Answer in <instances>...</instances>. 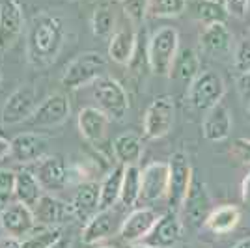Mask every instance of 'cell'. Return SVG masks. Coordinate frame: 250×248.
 Wrapping results in <instances>:
<instances>
[{
	"label": "cell",
	"mask_w": 250,
	"mask_h": 248,
	"mask_svg": "<svg viewBox=\"0 0 250 248\" xmlns=\"http://www.w3.org/2000/svg\"><path fill=\"white\" fill-rule=\"evenodd\" d=\"M0 86H2V71H0Z\"/></svg>",
	"instance_id": "681fc988"
},
{
	"label": "cell",
	"mask_w": 250,
	"mask_h": 248,
	"mask_svg": "<svg viewBox=\"0 0 250 248\" xmlns=\"http://www.w3.org/2000/svg\"><path fill=\"white\" fill-rule=\"evenodd\" d=\"M45 190H62L69 183V168L60 155H47L36 163L34 172Z\"/></svg>",
	"instance_id": "ac0fdd59"
},
{
	"label": "cell",
	"mask_w": 250,
	"mask_h": 248,
	"mask_svg": "<svg viewBox=\"0 0 250 248\" xmlns=\"http://www.w3.org/2000/svg\"><path fill=\"white\" fill-rule=\"evenodd\" d=\"M43 190H45V188L42 186L40 179H38V176H36L34 172L26 170V168L15 172L13 196H15L17 202H21V204H24V206H28V207H34L38 204V200L45 194Z\"/></svg>",
	"instance_id": "d4e9b609"
},
{
	"label": "cell",
	"mask_w": 250,
	"mask_h": 248,
	"mask_svg": "<svg viewBox=\"0 0 250 248\" xmlns=\"http://www.w3.org/2000/svg\"><path fill=\"white\" fill-rule=\"evenodd\" d=\"M188 8V0H149V13L161 19H172L183 15Z\"/></svg>",
	"instance_id": "d6a6232c"
},
{
	"label": "cell",
	"mask_w": 250,
	"mask_h": 248,
	"mask_svg": "<svg viewBox=\"0 0 250 248\" xmlns=\"http://www.w3.org/2000/svg\"><path fill=\"white\" fill-rule=\"evenodd\" d=\"M241 196H243L245 204H250V170L243 179V183H241Z\"/></svg>",
	"instance_id": "b9f144b4"
},
{
	"label": "cell",
	"mask_w": 250,
	"mask_h": 248,
	"mask_svg": "<svg viewBox=\"0 0 250 248\" xmlns=\"http://www.w3.org/2000/svg\"><path fill=\"white\" fill-rule=\"evenodd\" d=\"M233 67L239 75H250V40H243L233 52Z\"/></svg>",
	"instance_id": "d590c367"
},
{
	"label": "cell",
	"mask_w": 250,
	"mask_h": 248,
	"mask_svg": "<svg viewBox=\"0 0 250 248\" xmlns=\"http://www.w3.org/2000/svg\"><path fill=\"white\" fill-rule=\"evenodd\" d=\"M231 248H250V237H245V239H241V241H237Z\"/></svg>",
	"instance_id": "f6af8a7d"
},
{
	"label": "cell",
	"mask_w": 250,
	"mask_h": 248,
	"mask_svg": "<svg viewBox=\"0 0 250 248\" xmlns=\"http://www.w3.org/2000/svg\"><path fill=\"white\" fill-rule=\"evenodd\" d=\"M120 220L114 209L97 211L83 227V243L84 245H97L104 239L112 237L116 231H120Z\"/></svg>",
	"instance_id": "ffe728a7"
},
{
	"label": "cell",
	"mask_w": 250,
	"mask_h": 248,
	"mask_svg": "<svg viewBox=\"0 0 250 248\" xmlns=\"http://www.w3.org/2000/svg\"><path fill=\"white\" fill-rule=\"evenodd\" d=\"M8 155H11V140L0 136V161H4Z\"/></svg>",
	"instance_id": "7bdbcfd3"
},
{
	"label": "cell",
	"mask_w": 250,
	"mask_h": 248,
	"mask_svg": "<svg viewBox=\"0 0 250 248\" xmlns=\"http://www.w3.org/2000/svg\"><path fill=\"white\" fill-rule=\"evenodd\" d=\"M179 52V32L174 26H163L153 32L147 45L149 69L159 77H170Z\"/></svg>",
	"instance_id": "7a4b0ae2"
},
{
	"label": "cell",
	"mask_w": 250,
	"mask_h": 248,
	"mask_svg": "<svg viewBox=\"0 0 250 248\" xmlns=\"http://www.w3.org/2000/svg\"><path fill=\"white\" fill-rule=\"evenodd\" d=\"M200 73H202L200 71V58L194 49H183L177 52L170 79H176V81H181L187 86H190Z\"/></svg>",
	"instance_id": "f1b7e54d"
},
{
	"label": "cell",
	"mask_w": 250,
	"mask_h": 248,
	"mask_svg": "<svg viewBox=\"0 0 250 248\" xmlns=\"http://www.w3.org/2000/svg\"><path fill=\"white\" fill-rule=\"evenodd\" d=\"M99 204H101V185L97 181H83L75 190L69 209L73 218L88 222L99 211Z\"/></svg>",
	"instance_id": "d6986e66"
},
{
	"label": "cell",
	"mask_w": 250,
	"mask_h": 248,
	"mask_svg": "<svg viewBox=\"0 0 250 248\" xmlns=\"http://www.w3.org/2000/svg\"><path fill=\"white\" fill-rule=\"evenodd\" d=\"M241 222V209L237 206H220L211 211L204 227L215 235H226Z\"/></svg>",
	"instance_id": "4316f807"
},
{
	"label": "cell",
	"mask_w": 250,
	"mask_h": 248,
	"mask_svg": "<svg viewBox=\"0 0 250 248\" xmlns=\"http://www.w3.org/2000/svg\"><path fill=\"white\" fill-rule=\"evenodd\" d=\"M0 248H22V241L13 235H6L0 237Z\"/></svg>",
	"instance_id": "60d3db41"
},
{
	"label": "cell",
	"mask_w": 250,
	"mask_h": 248,
	"mask_svg": "<svg viewBox=\"0 0 250 248\" xmlns=\"http://www.w3.org/2000/svg\"><path fill=\"white\" fill-rule=\"evenodd\" d=\"M249 40H250V34H249Z\"/></svg>",
	"instance_id": "f5cc1de1"
},
{
	"label": "cell",
	"mask_w": 250,
	"mask_h": 248,
	"mask_svg": "<svg viewBox=\"0 0 250 248\" xmlns=\"http://www.w3.org/2000/svg\"><path fill=\"white\" fill-rule=\"evenodd\" d=\"M233 155L241 159L243 163L250 165V138H237L233 142V147H231Z\"/></svg>",
	"instance_id": "f35d334b"
},
{
	"label": "cell",
	"mask_w": 250,
	"mask_h": 248,
	"mask_svg": "<svg viewBox=\"0 0 250 248\" xmlns=\"http://www.w3.org/2000/svg\"><path fill=\"white\" fill-rule=\"evenodd\" d=\"M112 2H124V0H112Z\"/></svg>",
	"instance_id": "816d5d0a"
},
{
	"label": "cell",
	"mask_w": 250,
	"mask_h": 248,
	"mask_svg": "<svg viewBox=\"0 0 250 248\" xmlns=\"http://www.w3.org/2000/svg\"><path fill=\"white\" fill-rule=\"evenodd\" d=\"M63 237L62 227H45L42 226V229L38 233H30L28 237L22 241V248H51L52 245H56L60 239Z\"/></svg>",
	"instance_id": "836d02e7"
},
{
	"label": "cell",
	"mask_w": 250,
	"mask_h": 248,
	"mask_svg": "<svg viewBox=\"0 0 250 248\" xmlns=\"http://www.w3.org/2000/svg\"><path fill=\"white\" fill-rule=\"evenodd\" d=\"M176 120V103L172 95L155 97L144 114V135L149 140H159L167 136Z\"/></svg>",
	"instance_id": "8992f818"
},
{
	"label": "cell",
	"mask_w": 250,
	"mask_h": 248,
	"mask_svg": "<svg viewBox=\"0 0 250 248\" xmlns=\"http://www.w3.org/2000/svg\"><path fill=\"white\" fill-rule=\"evenodd\" d=\"M170 188V166L168 163H151L142 170V196L147 204L168 198Z\"/></svg>",
	"instance_id": "2e32d148"
},
{
	"label": "cell",
	"mask_w": 250,
	"mask_h": 248,
	"mask_svg": "<svg viewBox=\"0 0 250 248\" xmlns=\"http://www.w3.org/2000/svg\"><path fill=\"white\" fill-rule=\"evenodd\" d=\"M183 237V222L177 211L161 215L153 229L138 245L146 248H176Z\"/></svg>",
	"instance_id": "30bf717a"
},
{
	"label": "cell",
	"mask_w": 250,
	"mask_h": 248,
	"mask_svg": "<svg viewBox=\"0 0 250 248\" xmlns=\"http://www.w3.org/2000/svg\"><path fill=\"white\" fill-rule=\"evenodd\" d=\"M183 248H209V247L204 245V243H190V245H185Z\"/></svg>",
	"instance_id": "7dc6e473"
},
{
	"label": "cell",
	"mask_w": 250,
	"mask_h": 248,
	"mask_svg": "<svg viewBox=\"0 0 250 248\" xmlns=\"http://www.w3.org/2000/svg\"><path fill=\"white\" fill-rule=\"evenodd\" d=\"M10 198L11 196H8V194H0V211L8 206V204H10Z\"/></svg>",
	"instance_id": "bcb514c9"
},
{
	"label": "cell",
	"mask_w": 250,
	"mask_h": 248,
	"mask_svg": "<svg viewBox=\"0 0 250 248\" xmlns=\"http://www.w3.org/2000/svg\"><path fill=\"white\" fill-rule=\"evenodd\" d=\"M181 209H183V215H185L188 224L204 226L211 215V211H213V200H211V194L208 190V185L194 179Z\"/></svg>",
	"instance_id": "5bb4252c"
},
{
	"label": "cell",
	"mask_w": 250,
	"mask_h": 248,
	"mask_svg": "<svg viewBox=\"0 0 250 248\" xmlns=\"http://www.w3.org/2000/svg\"><path fill=\"white\" fill-rule=\"evenodd\" d=\"M233 36L226 22H213L204 26L200 34V51L209 58H224L231 51Z\"/></svg>",
	"instance_id": "e0dca14e"
},
{
	"label": "cell",
	"mask_w": 250,
	"mask_h": 248,
	"mask_svg": "<svg viewBox=\"0 0 250 248\" xmlns=\"http://www.w3.org/2000/svg\"><path fill=\"white\" fill-rule=\"evenodd\" d=\"M140 196H142V170L136 165L125 166L120 204L125 207H133L140 200Z\"/></svg>",
	"instance_id": "4dcf8cb0"
},
{
	"label": "cell",
	"mask_w": 250,
	"mask_h": 248,
	"mask_svg": "<svg viewBox=\"0 0 250 248\" xmlns=\"http://www.w3.org/2000/svg\"><path fill=\"white\" fill-rule=\"evenodd\" d=\"M51 248H71V239L65 237V235H63V237L60 239V241H58L56 245H52Z\"/></svg>",
	"instance_id": "ee69618b"
},
{
	"label": "cell",
	"mask_w": 250,
	"mask_h": 248,
	"mask_svg": "<svg viewBox=\"0 0 250 248\" xmlns=\"http://www.w3.org/2000/svg\"><path fill=\"white\" fill-rule=\"evenodd\" d=\"M133 248H146V247H140V245H133Z\"/></svg>",
	"instance_id": "c3c4849f"
},
{
	"label": "cell",
	"mask_w": 250,
	"mask_h": 248,
	"mask_svg": "<svg viewBox=\"0 0 250 248\" xmlns=\"http://www.w3.org/2000/svg\"><path fill=\"white\" fill-rule=\"evenodd\" d=\"M222 4L228 11V15L235 19H245L250 8V0H222Z\"/></svg>",
	"instance_id": "8d00e7d4"
},
{
	"label": "cell",
	"mask_w": 250,
	"mask_h": 248,
	"mask_svg": "<svg viewBox=\"0 0 250 248\" xmlns=\"http://www.w3.org/2000/svg\"><path fill=\"white\" fill-rule=\"evenodd\" d=\"M15 188V172L8 168H0V194H13Z\"/></svg>",
	"instance_id": "74e56055"
},
{
	"label": "cell",
	"mask_w": 250,
	"mask_h": 248,
	"mask_svg": "<svg viewBox=\"0 0 250 248\" xmlns=\"http://www.w3.org/2000/svg\"><path fill=\"white\" fill-rule=\"evenodd\" d=\"M124 13L133 24H140L149 13V0H124Z\"/></svg>",
	"instance_id": "e575fe53"
},
{
	"label": "cell",
	"mask_w": 250,
	"mask_h": 248,
	"mask_svg": "<svg viewBox=\"0 0 250 248\" xmlns=\"http://www.w3.org/2000/svg\"><path fill=\"white\" fill-rule=\"evenodd\" d=\"M95 248H114V247H95Z\"/></svg>",
	"instance_id": "f907efd6"
},
{
	"label": "cell",
	"mask_w": 250,
	"mask_h": 248,
	"mask_svg": "<svg viewBox=\"0 0 250 248\" xmlns=\"http://www.w3.org/2000/svg\"><path fill=\"white\" fill-rule=\"evenodd\" d=\"M124 172L125 166L118 165L114 166L106 176L103 177L101 185V204H99V211L104 209H114V206L122 198V183H124Z\"/></svg>",
	"instance_id": "83f0119b"
},
{
	"label": "cell",
	"mask_w": 250,
	"mask_h": 248,
	"mask_svg": "<svg viewBox=\"0 0 250 248\" xmlns=\"http://www.w3.org/2000/svg\"><path fill=\"white\" fill-rule=\"evenodd\" d=\"M144 144H142V136L136 133H122L116 136L114 144H112V153L116 161L124 166L136 165L142 157Z\"/></svg>",
	"instance_id": "484cf974"
},
{
	"label": "cell",
	"mask_w": 250,
	"mask_h": 248,
	"mask_svg": "<svg viewBox=\"0 0 250 248\" xmlns=\"http://www.w3.org/2000/svg\"><path fill=\"white\" fill-rule=\"evenodd\" d=\"M170 188H168V204L172 207V211H179L183 207V202L187 198L190 185L194 181L192 177V166L188 157L183 151L172 153L170 161Z\"/></svg>",
	"instance_id": "52a82bcc"
},
{
	"label": "cell",
	"mask_w": 250,
	"mask_h": 248,
	"mask_svg": "<svg viewBox=\"0 0 250 248\" xmlns=\"http://www.w3.org/2000/svg\"><path fill=\"white\" fill-rule=\"evenodd\" d=\"M237 90H239L243 106L250 116V75H241V79L237 81Z\"/></svg>",
	"instance_id": "ab89813d"
},
{
	"label": "cell",
	"mask_w": 250,
	"mask_h": 248,
	"mask_svg": "<svg viewBox=\"0 0 250 248\" xmlns=\"http://www.w3.org/2000/svg\"><path fill=\"white\" fill-rule=\"evenodd\" d=\"M69 116H71V104H69L67 95L54 92L38 104L36 112L28 122L40 129H54L65 124Z\"/></svg>",
	"instance_id": "9c48e42d"
},
{
	"label": "cell",
	"mask_w": 250,
	"mask_h": 248,
	"mask_svg": "<svg viewBox=\"0 0 250 248\" xmlns=\"http://www.w3.org/2000/svg\"><path fill=\"white\" fill-rule=\"evenodd\" d=\"M161 215H157L155 209L151 207H140L133 211L131 215L122 220V227H120V237L124 243L129 245H138L142 239L146 237L147 233L153 229Z\"/></svg>",
	"instance_id": "9a60e30c"
},
{
	"label": "cell",
	"mask_w": 250,
	"mask_h": 248,
	"mask_svg": "<svg viewBox=\"0 0 250 248\" xmlns=\"http://www.w3.org/2000/svg\"><path fill=\"white\" fill-rule=\"evenodd\" d=\"M0 227L13 237H24L30 235L36 227V217L32 207L24 206L21 202H10L0 211Z\"/></svg>",
	"instance_id": "7c38bea8"
},
{
	"label": "cell",
	"mask_w": 250,
	"mask_h": 248,
	"mask_svg": "<svg viewBox=\"0 0 250 248\" xmlns=\"http://www.w3.org/2000/svg\"><path fill=\"white\" fill-rule=\"evenodd\" d=\"M65 43L63 22L58 15L43 11L32 19L26 34V58L32 67L43 69L56 62Z\"/></svg>",
	"instance_id": "6da1fadb"
},
{
	"label": "cell",
	"mask_w": 250,
	"mask_h": 248,
	"mask_svg": "<svg viewBox=\"0 0 250 248\" xmlns=\"http://www.w3.org/2000/svg\"><path fill=\"white\" fill-rule=\"evenodd\" d=\"M49 149V138L42 133L26 131L17 135L11 140V159L19 165H30L40 163L43 157H47Z\"/></svg>",
	"instance_id": "8fae6325"
},
{
	"label": "cell",
	"mask_w": 250,
	"mask_h": 248,
	"mask_svg": "<svg viewBox=\"0 0 250 248\" xmlns=\"http://www.w3.org/2000/svg\"><path fill=\"white\" fill-rule=\"evenodd\" d=\"M187 10L192 11V15L206 26L213 22H226L228 17V11L220 0H190Z\"/></svg>",
	"instance_id": "f546056e"
},
{
	"label": "cell",
	"mask_w": 250,
	"mask_h": 248,
	"mask_svg": "<svg viewBox=\"0 0 250 248\" xmlns=\"http://www.w3.org/2000/svg\"><path fill=\"white\" fill-rule=\"evenodd\" d=\"M136 32L133 26H122L112 34L108 41V58L120 65H129L135 58Z\"/></svg>",
	"instance_id": "cb8c5ba5"
},
{
	"label": "cell",
	"mask_w": 250,
	"mask_h": 248,
	"mask_svg": "<svg viewBox=\"0 0 250 248\" xmlns=\"http://www.w3.org/2000/svg\"><path fill=\"white\" fill-rule=\"evenodd\" d=\"M103 75H106V58L95 51H86L65 65L60 83L67 90H79L94 84Z\"/></svg>",
	"instance_id": "3957f363"
},
{
	"label": "cell",
	"mask_w": 250,
	"mask_h": 248,
	"mask_svg": "<svg viewBox=\"0 0 250 248\" xmlns=\"http://www.w3.org/2000/svg\"><path fill=\"white\" fill-rule=\"evenodd\" d=\"M188 103L196 110H211L217 104H220L224 93H226V84L222 81L219 73L215 71H202L188 86Z\"/></svg>",
	"instance_id": "5b68a950"
},
{
	"label": "cell",
	"mask_w": 250,
	"mask_h": 248,
	"mask_svg": "<svg viewBox=\"0 0 250 248\" xmlns=\"http://www.w3.org/2000/svg\"><path fill=\"white\" fill-rule=\"evenodd\" d=\"M94 99L97 108L112 122H122L129 112L127 92L110 75H103L94 83Z\"/></svg>",
	"instance_id": "277c9868"
},
{
	"label": "cell",
	"mask_w": 250,
	"mask_h": 248,
	"mask_svg": "<svg viewBox=\"0 0 250 248\" xmlns=\"http://www.w3.org/2000/svg\"><path fill=\"white\" fill-rule=\"evenodd\" d=\"M116 30L118 28H116L114 10H110L106 4L97 6L94 10V13H92V32H94L95 38L110 40Z\"/></svg>",
	"instance_id": "1f68e13d"
},
{
	"label": "cell",
	"mask_w": 250,
	"mask_h": 248,
	"mask_svg": "<svg viewBox=\"0 0 250 248\" xmlns=\"http://www.w3.org/2000/svg\"><path fill=\"white\" fill-rule=\"evenodd\" d=\"M38 108V90L34 84H22L6 99L2 106V124L19 125L28 122Z\"/></svg>",
	"instance_id": "ba28073f"
},
{
	"label": "cell",
	"mask_w": 250,
	"mask_h": 248,
	"mask_svg": "<svg viewBox=\"0 0 250 248\" xmlns=\"http://www.w3.org/2000/svg\"><path fill=\"white\" fill-rule=\"evenodd\" d=\"M108 118L104 116L97 106H84L79 112L77 125H79V133L83 138L90 144H101L106 136V127H108Z\"/></svg>",
	"instance_id": "603a6c76"
},
{
	"label": "cell",
	"mask_w": 250,
	"mask_h": 248,
	"mask_svg": "<svg viewBox=\"0 0 250 248\" xmlns=\"http://www.w3.org/2000/svg\"><path fill=\"white\" fill-rule=\"evenodd\" d=\"M34 217H36V224L45 227H56L62 226L63 222L67 220V217L71 215V209L67 204H63L62 200H58L52 194H43L38 204L32 207Z\"/></svg>",
	"instance_id": "44dd1931"
},
{
	"label": "cell",
	"mask_w": 250,
	"mask_h": 248,
	"mask_svg": "<svg viewBox=\"0 0 250 248\" xmlns=\"http://www.w3.org/2000/svg\"><path fill=\"white\" fill-rule=\"evenodd\" d=\"M24 26V13L17 0L0 2V51L11 49Z\"/></svg>",
	"instance_id": "4fadbf2b"
},
{
	"label": "cell",
	"mask_w": 250,
	"mask_h": 248,
	"mask_svg": "<svg viewBox=\"0 0 250 248\" xmlns=\"http://www.w3.org/2000/svg\"><path fill=\"white\" fill-rule=\"evenodd\" d=\"M233 120L224 104H217L206 112L202 120V135L208 142H222L231 135Z\"/></svg>",
	"instance_id": "7402d4cb"
}]
</instances>
